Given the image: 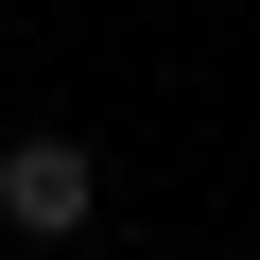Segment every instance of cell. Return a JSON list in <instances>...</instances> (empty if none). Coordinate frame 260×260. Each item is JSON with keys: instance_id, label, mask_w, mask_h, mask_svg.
I'll return each mask as SVG.
<instances>
[{"instance_id": "1", "label": "cell", "mask_w": 260, "mask_h": 260, "mask_svg": "<svg viewBox=\"0 0 260 260\" xmlns=\"http://www.w3.org/2000/svg\"><path fill=\"white\" fill-rule=\"evenodd\" d=\"M87 208H104V156H87V139H52V121H35V139H0V225L70 243Z\"/></svg>"}]
</instances>
